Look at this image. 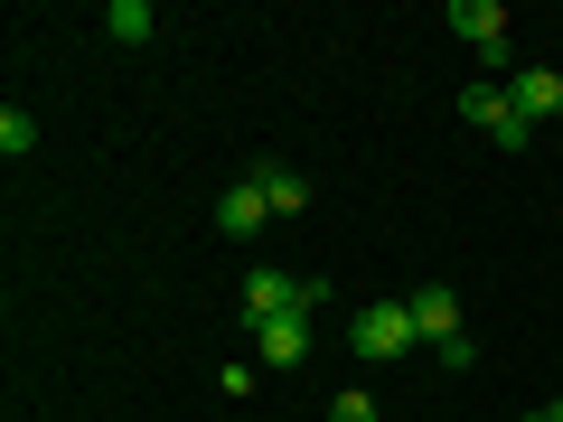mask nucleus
I'll return each mask as SVG.
<instances>
[{
  "label": "nucleus",
  "mask_w": 563,
  "mask_h": 422,
  "mask_svg": "<svg viewBox=\"0 0 563 422\" xmlns=\"http://www.w3.org/2000/svg\"><path fill=\"white\" fill-rule=\"evenodd\" d=\"M320 301H329L320 273H282V263H254V273H244V329L282 320V310H320Z\"/></svg>",
  "instance_id": "1"
},
{
  "label": "nucleus",
  "mask_w": 563,
  "mask_h": 422,
  "mask_svg": "<svg viewBox=\"0 0 563 422\" xmlns=\"http://www.w3.org/2000/svg\"><path fill=\"white\" fill-rule=\"evenodd\" d=\"M422 329H413V301H366L357 310V329H347V347H357L366 366H385V357H404Z\"/></svg>",
  "instance_id": "2"
},
{
  "label": "nucleus",
  "mask_w": 563,
  "mask_h": 422,
  "mask_svg": "<svg viewBox=\"0 0 563 422\" xmlns=\"http://www.w3.org/2000/svg\"><path fill=\"white\" fill-rule=\"evenodd\" d=\"M310 320H320V310H282V320H263L254 329V357L263 366H301L310 357Z\"/></svg>",
  "instance_id": "3"
},
{
  "label": "nucleus",
  "mask_w": 563,
  "mask_h": 422,
  "mask_svg": "<svg viewBox=\"0 0 563 422\" xmlns=\"http://www.w3.org/2000/svg\"><path fill=\"white\" fill-rule=\"evenodd\" d=\"M413 329H422L432 347L470 338V329H461V291H451V281H422V291H413Z\"/></svg>",
  "instance_id": "4"
},
{
  "label": "nucleus",
  "mask_w": 563,
  "mask_h": 422,
  "mask_svg": "<svg viewBox=\"0 0 563 422\" xmlns=\"http://www.w3.org/2000/svg\"><path fill=\"white\" fill-rule=\"evenodd\" d=\"M263 216H273V198H263V179H235V188L217 198V225H225L235 244H254V235H263Z\"/></svg>",
  "instance_id": "5"
},
{
  "label": "nucleus",
  "mask_w": 563,
  "mask_h": 422,
  "mask_svg": "<svg viewBox=\"0 0 563 422\" xmlns=\"http://www.w3.org/2000/svg\"><path fill=\"white\" fill-rule=\"evenodd\" d=\"M507 103H517V122H554L563 113V76L554 66H526V76L507 85Z\"/></svg>",
  "instance_id": "6"
},
{
  "label": "nucleus",
  "mask_w": 563,
  "mask_h": 422,
  "mask_svg": "<svg viewBox=\"0 0 563 422\" xmlns=\"http://www.w3.org/2000/svg\"><path fill=\"white\" fill-rule=\"evenodd\" d=\"M451 29H461L479 57H498V47H507V10H498V0H451Z\"/></svg>",
  "instance_id": "7"
},
{
  "label": "nucleus",
  "mask_w": 563,
  "mask_h": 422,
  "mask_svg": "<svg viewBox=\"0 0 563 422\" xmlns=\"http://www.w3.org/2000/svg\"><path fill=\"white\" fill-rule=\"evenodd\" d=\"M461 122H479V132L498 141L507 122H517V103H507V85H461Z\"/></svg>",
  "instance_id": "8"
},
{
  "label": "nucleus",
  "mask_w": 563,
  "mask_h": 422,
  "mask_svg": "<svg viewBox=\"0 0 563 422\" xmlns=\"http://www.w3.org/2000/svg\"><path fill=\"white\" fill-rule=\"evenodd\" d=\"M254 179H263V198H273V216H301V207H310V179H301V169H282V160H263Z\"/></svg>",
  "instance_id": "9"
},
{
  "label": "nucleus",
  "mask_w": 563,
  "mask_h": 422,
  "mask_svg": "<svg viewBox=\"0 0 563 422\" xmlns=\"http://www.w3.org/2000/svg\"><path fill=\"white\" fill-rule=\"evenodd\" d=\"M151 29H161V20H151V0H113V10H103V38H122V47H141Z\"/></svg>",
  "instance_id": "10"
},
{
  "label": "nucleus",
  "mask_w": 563,
  "mask_h": 422,
  "mask_svg": "<svg viewBox=\"0 0 563 422\" xmlns=\"http://www.w3.org/2000/svg\"><path fill=\"white\" fill-rule=\"evenodd\" d=\"M0 151H10V160H29V151H38V113H20V103H10V113H0Z\"/></svg>",
  "instance_id": "11"
},
{
  "label": "nucleus",
  "mask_w": 563,
  "mask_h": 422,
  "mask_svg": "<svg viewBox=\"0 0 563 422\" xmlns=\"http://www.w3.org/2000/svg\"><path fill=\"white\" fill-rule=\"evenodd\" d=\"M329 422H376V395H366V385H347V395H329Z\"/></svg>",
  "instance_id": "12"
},
{
  "label": "nucleus",
  "mask_w": 563,
  "mask_h": 422,
  "mask_svg": "<svg viewBox=\"0 0 563 422\" xmlns=\"http://www.w3.org/2000/svg\"><path fill=\"white\" fill-rule=\"evenodd\" d=\"M526 422H554V413H526Z\"/></svg>",
  "instance_id": "13"
},
{
  "label": "nucleus",
  "mask_w": 563,
  "mask_h": 422,
  "mask_svg": "<svg viewBox=\"0 0 563 422\" xmlns=\"http://www.w3.org/2000/svg\"><path fill=\"white\" fill-rule=\"evenodd\" d=\"M554 422H563V395H554Z\"/></svg>",
  "instance_id": "14"
}]
</instances>
